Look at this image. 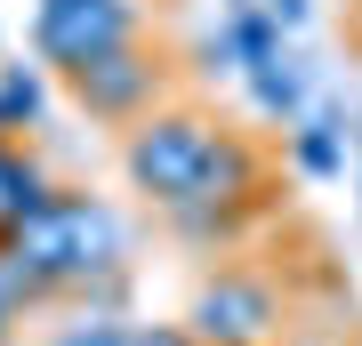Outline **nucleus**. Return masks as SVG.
<instances>
[{
    "mask_svg": "<svg viewBox=\"0 0 362 346\" xmlns=\"http://www.w3.org/2000/svg\"><path fill=\"white\" fill-rule=\"evenodd\" d=\"M266 8H274V25H282V33H298V25L314 16V0H266Z\"/></svg>",
    "mask_w": 362,
    "mask_h": 346,
    "instance_id": "obj_13",
    "label": "nucleus"
},
{
    "mask_svg": "<svg viewBox=\"0 0 362 346\" xmlns=\"http://www.w3.org/2000/svg\"><path fill=\"white\" fill-rule=\"evenodd\" d=\"M65 89H73V105H81L89 121L137 129L145 113H161L169 73H161V49H153V40H129V49H113V57L73 64V73H65Z\"/></svg>",
    "mask_w": 362,
    "mask_h": 346,
    "instance_id": "obj_4",
    "label": "nucleus"
},
{
    "mask_svg": "<svg viewBox=\"0 0 362 346\" xmlns=\"http://www.w3.org/2000/svg\"><path fill=\"white\" fill-rule=\"evenodd\" d=\"M354 161H362V145H354Z\"/></svg>",
    "mask_w": 362,
    "mask_h": 346,
    "instance_id": "obj_15",
    "label": "nucleus"
},
{
    "mask_svg": "<svg viewBox=\"0 0 362 346\" xmlns=\"http://www.w3.org/2000/svg\"><path fill=\"white\" fill-rule=\"evenodd\" d=\"M274 322H282V298H274L266 274H209V282L194 290V306H185V330H194L202 346H274Z\"/></svg>",
    "mask_w": 362,
    "mask_h": 346,
    "instance_id": "obj_5",
    "label": "nucleus"
},
{
    "mask_svg": "<svg viewBox=\"0 0 362 346\" xmlns=\"http://www.w3.org/2000/svg\"><path fill=\"white\" fill-rule=\"evenodd\" d=\"M0 233H8V226H0Z\"/></svg>",
    "mask_w": 362,
    "mask_h": 346,
    "instance_id": "obj_16",
    "label": "nucleus"
},
{
    "mask_svg": "<svg viewBox=\"0 0 362 346\" xmlns=\"http://www.w3.org/2000/svg\"><path fill=\"white\" fill-rule=\"evenodd\" d=\"M218 137L226 129L202 113V105H161V113H145L129 137H121V169H129V185L145 193L153 209H194L202 185H209V161H218Z\"/></svg>",
    "mask_w": 362,
    "mask_h": 346,
    "instance_id": "obj_2",
    "label": "nucleus"
},
{
    "mask_svg": "<svg viewBox=\"0 0 362 346\" xmlns=\"http://www.w3.org/2000/svg\"><path fill=\"white\" fill-rule=\"evenodd\" d=\"M25 314H33V290H25V274L0 258V346L16 338V322H25Z\"/></svg>",
    "mask_w": 362,
    "mask_h": 346,
    "instance_id": "obj_11",
    "label": "nucleus"
},
{
    "mask_svg": "<svg viewBox=\"0 0 362 346\" xmlns=\"http://www.w3.org/2000/svg\"><path fill=\"white\" fill-rule=\"evenodd\" d=\"M40 346H129V322H121L113 306H97V298H89V306H81V314H65L49 338H40Z\"/></svg>",
    "mask_w": 362,
    "mask_h": 346,
    "instance_id": "obj_10",
    "label": "nucleus"
},
{
    "mask_svg": "<svg viewBox=\"0 0 362 346\" xmlns=\"http://www.w3.org/2000/svg\"><path fill=\"white\" fill-rule=\"evenodd\" d=\"M0 161H8V137H0Z\"/></svg>",
    "mask_w": 362,
    "mask_h": 346,
    "instance_id": "obj_14",
    "label": "nucleus"
},
{
    "mask_svg": "<svg viewBox=\"0 0 362 346\" xmlns=\"http://www.w3.org/2000/svg\"><path fill=\"white\" fill-rule=\"evenodd\" d=\"M250 81V105H258L266 121H298L306 113V73H298V57L282 49V57H266L258 73H242Z\"/></svg>",
    "mask_w": 362,
    "mask_h": 346,
    "instance_id": "obj_7",
    "label": "nucleus"
},
{
    "mask_svg": "<svg viewBox=\"0 0 362 346\" xmlns=\"http://www.w3.org/2000/svg\"><path fill=\"white\" fill-rule=\"evenodd\" d=\"M129 40H145L137 0H40L33 8V57L57 64V73H73L89 57H113Z\"/></svg>",
    "mask_w": 362,
    "mask_h": 346,
    "instance_id": "obj_3",
    "label": "nucleus"
},
{
    "mask_svg": "<svg viewBox=\"0 0 362 346\" xmlns=\"http://www.w3.org/2000/svg\"><path fill=\"white\" fill-rule=\"evenodd\" d=\"M57 202V185H49V169H40L25 145H8V161H0V226H16V218H33V209H49Z\"/></svg>",
    "mask_w": 362,
    "mask_h": 346,
    "instance_id": "obj_9",
    "label": "nucleus"
},
{
    "mask_svg": "<svg viewBox=\"0 0 362 346\" xmlns=\"http://www.w3.org/2000/svg\"><path fill=\"white\" fill-rule=\"evenodd\" d=\"M40 113H49V81H40V64H0V137H25V129H40Z\"/></svg>",
    "mask_w": 362,
    "mask_h": 346,
    "instance_id": "obj_8",
    "label": "nucleus"
},
{
    "mask_svg": "<svg viewBox=\"0 0 362 346\" xmlns=\"http://www.w3.org/2000/svg\"><path fill=\"white\" fill-rule=\"evenodd\" d=\"M129 346H202L185 322H129Z\"/></svg>",
    "mask_w": 362,
    "mask_h": 346,
    "instance_id": "obj_12",
    "label": "nucleus"
},
{
    "mask_svg": "<svg viewBox=\"0 0 362 346\" xmlns=\"http://www.w3.org/2000/svg\"><path fill=\"white\" fill-rule=\"evenodd\" d=\"M0 258H8L16 274H25L33 306L40 298H97V306H113V282H121V218L89 193H57L49 209H33V218H16L0 233Z\"/></svg>",
    "mask_w": 362,
    "mask_h": 346,
    "instance_id": "obj_1",
    "label": "nucleus"
},
{
    "mask_svg": "<svg viewBox=\"0 0 362 346\" xmlns=\"http://www.w3.org/2000/svg\"><path fill=\"white\" fill-rule=\"evenodd\" d=\"M290 161H298V178H346V121L298 113L290 121Z\"/></svg>",
    "mask_w": 362,
    "mask_h": 346,
    "instance_id": "obj_6",
    "label": "nucleus"
}]
</instances>
